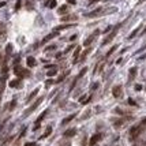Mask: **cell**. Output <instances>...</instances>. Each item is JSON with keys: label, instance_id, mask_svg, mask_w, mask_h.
I'll return each mask as SVG.
<instances>
[{"label": "cell", "instance_id": "1", "mask_svg": "<svg viewBox=\"0 0 146 146\" xmlns=\"http://www.w3.org/2000/svg\"><path fill=\"white\" fill-rule=\"evenodd\" d=\"M143 128H145V126H143L142 123H141L139 126H135V127H132L131 130H130V139H135L137 137H139L141 134H142V131H143Z\"/></svg>", "mask_w": 146, "mask_h": 146}, {"label": "cell", "instance_id": "2", "mask_svg": "<svg viewBox=\"0 0 146 146\" xmlns=\"http://www.w3.org/2000/svg\"><path fill=\"white\" fill-rule=\"evenodd\" d=\"M14 74L17 76H19V78H23V76H29L30 73L27 70H25V68L19 67V66H15L14 67Z\"/></svg>", "mask_w": 146, "mask_h": 146}, {"label": "cell", "instance_id": "3", "mask_svg": "<svg viewBox=\"0 0 146 146\" xmlns=\"http://www.w3.org/2000/svg\"><path fill=\"white\" fill-rule=\"evenodd\" d=\"M42 100H44V97H40V98H37V101H36L34 104H33V105L30 107V108L27 109L26 112H25V115H23V116H27V115H30V113H32V112L34 111V109H36V108H37V107L41 104V101H42Z\"/></svg>", "mask_w": 146, "mask_h": 146}, {"label": "cell", "instance_id": "4", "mask_svg": "<svg viewBox=\"0 0 146 146\" xmlns=\"http://www.w3.org/2000/svg\"><path fill=\"white\" fill-rule=\"evenodd\" d=\"M47 113H48V111H44L40 115V116L37 117V120H36V124H34V127H33V130H34V131H36V130H38V128H40L41 122H42V119H44V117L47 116Z\"/></svg>", "mask_w": 146, "mask_h": 146}, {"label": "cell", "instance_id": "5", "mask_svg": "<svg viewBox=\"0 0 146 146\" xmlns=\"http://www.w3.org/2000/svg\"><path fill=\"white\" fill-rule=\"evenodd\" d=\"M6 79H7V73H3L1 78H0V97L4 91V88H6Z\"/></svg>", "mask_w": 146, "mask_h": 146}, {"label": "cell", "instance_id": "6", "mask_svg": "<svg viewBox=\"0 0 146 146\" xmlns=\"http://www.w3.org/2000/svg\"><path fill=\"white\" fill-rule=\"evenodd\" d=\"M123 94V89H122V86H115L113 89H112V96L115 97V98H119L120 96Z\"/></svg>", "mask_w": 146, "mask_h": 146}, {"label": "cell", "instance_id": "7", "mask_svg": "<svg viewBox=\"0 0 146 146\" xmlns=\"http://www.w3.org/2000/svg\"><path fill=\"white\" fill-rule=\"evenodd\" d=\"M101 138H102L101 134H94L93 137L90 138V141H89V146H94L98 141H101Z\"/></svg>", "mask_w": 146, "mask_h": 146}, {"label": "cell", "instance_id": "8", "mask_svg": "<svg viewBox=\"0 0 146 146\" xmlns=\"http://www.w3.org/2000/svg\"><path fill=\"white\" fill-rule=\"evenodd\" d=\"M98 33H100L98 30H96V32H94L93 34H91L90 37L88 38V40H85V42H83V44H85V47H89V45H90L91 42H93V41H94V38H96L97 36H98Z\"/></svg>", "mask_w": 146, "mask_h": 146}, {"label": "cell", "instance_id": "9", "mask_svg": "<svg viewBox=\"0 0 146 146\" xmlns=\"http://www.w3.org/2000/svg\"><path fill=\"white\" fill-rule=\"evenodd\" d=\"M116 33H117V27H116V29H115V30H113V32H112V33H111V34H109V36H108V37H107V38H105V40H104V42H102V44H108L109 41H112V38H113V37H115V36H116Z\"/></svg>", "mask_w": 146, "mask_h": 146}, {"label": "cell", "instance_id": "10", "mask_svg": "<svg viewBox=\"0 0 146 146\" xmlns=\"http://www.w3.org/2000/svg\"><path fill=\"white\" fill-rule=\"evenodd\" d=\"M56 34H57V32H56V30H55V32H53V33H51L49 36H47V37H45L44 40H42V44H45V42H48V41H49V40H52L53 37H56Z\"/></svg>", "mask_w": 146, "mask_h": 146}, {"label": "cell", "instance_id": "11", "mask_svg": "<svg viewBox=\"0 0 146 146\" xmlns=\"http://www.w3.org/2000/svg\"><path fill=\"white\" fill-rule=\"evenodd\" d=\"M81 47H76L75 48V52H74V63H78V56H79V53H81Z\"/></svg>", "mask_w": 146, "mask_h": 146}, {"label": "cell", "instance_id": "12", "mask_svg": "<svg viewBox=\"0 0 146 146\" xmlns=\"http://www.w3.org/2000/svg\"><path fill=\"white\" fill-rule=\"evenodd\" d=\"M37 94H38V89H36V90H33L32 93L29 94V97H27V101H26V102H32V100L34 98V97L37 96Z\"/></svg>", "mask_w": 146, "mask_h": 146}, {"label": "cell", "instance_id": "13", "mask_svg": "<svg viewBox=\"0 0 146 146\" xmlns=\"http://www.w3.org/2000/svg\"><path fill=\"white\" fill-rule=\"evenodd\" d=\"M76 134V130L75 128H71V130H67V131L64 132V137L67 138V137H74V135Z\"/></svg>", "mask_w": 146, "mask_h": 146}, {"label": "cell", "instance_id": "14", "mask_svg": "<svg viewBox=\"0 0 146 146\" xmlns=\"http://www.w3.org/2000/svg\"><path fill=\"white\" fill-rule=\"evenodd\" d=\"M36 63H37V61H36L34 57H32V56H29V57H27V66H29V67H34Z\"/></svg>", "mask_w": 146, "mask_h": 146}, {"label": "cell", "instance_id": "15", "mask_svg": "<svg viewBox=\"0 0 146 146\" xmlns=\"http://www.w3.org/2000/svg\"><path fill=\"white\" fill-rule=\"evenodd\" d=\"M90 48H88V49H86L85 51V52H83V53H82V56H81V59H79V61H81V63H82V61H85L86 60V56H88L89 55V53H90Z\"/></svg>", "mask_w": 146, "mask_h": 146}, {"label": "cell", "instance_id": "16", "mask_svg": "<svg viewBox=\"0 0 146 146\" xmlns=\"http://www.w3.org/2000/svg\"><path fill=\"white\" fill-rule=\"evenodd\" d=\"M101 11H102V10H101V8H97V10H94V11H91V12H90V14H88V17H89V18H93V17H97V15H98V14H101Z\"/></svg>", "mask_w": 146, "mask_h": 146}, {"label": "cell", "instance_id": "17", "mask_svg": "<svg viewBox=\"0 0 146 146\" xmlns=\"http://www.w3.org/2000/svg\"><path fill=\"white\" fill-rule=\"evenodd\" d=\"M8 85H10V88H18V86L20 85V81H19V79H14V81L10 82Z\"/></svg>", "mask_w": 146, "mask_h": 146}, {"label": "cell", "instance_id": "18", "mask_svg": "<svg viewBox=\"0 0 146 146\" xmlns=\"http://www.w3.org/2000/svg\"><path fill=\"white\" fill-rule=\"evenodd\" d=\"M75 116H76L75 113L70 115V116H68V117H66V119H63V122H61V124H67V123H70V122H71V120H73V119H74V117H75Z\"/></svg>", "mask_w": 146, "mask_h": 146}, {"label": "cell", "instance_id": "19", "mask_svg": "<svg viewBox=\"0 0 146 146\" xmlns=\"http://www.w3.org/2000/svg\"><path fill=\"white\" fill-rule=\"evenodd\" d=\"M63 22H67V20H76V17L75 15H67V17H63L61 18Z\"/></svg>", "mask_w": 146, "mask_h": 146}, {"label": "cell", "instance_id": "20", "mask_svg": "<svg viewBox=\"0 0 146 146\" xmlns=\"http://www.w3.org/2000/svg\"><path fill=\"white\" fill-rule=\"evenodd\" d=\"M51 132H52V127H47V131H45L44 134L41 135V139H44V138L49 137V135H51Z\"/></svg>", "mask_w": 146, "mask_h": 146}, {"label": "cell", "instance_id": "21", "mask_svg": "<svg viewBox=\"0 0 146 146\" xmlns=\"http://www.w3.org/2000/svg\"><path fill=\"white\" fill-rule=\"evenodd\" d=\"M56 74H57V67H53L52 70H48L47 75L48 76H53V75H56Z\"/></svg>", "mask_w": 146, "mask_h": 146}, {"label": "cell", "instance_id": "22", "mask_svg": "<svg viewBox=\"0 0 146 146\" xmlns=\"http://www.w3.org/2000/svg\"><path fill=\"white\" fill-rule=\"evenodd\" d=\"M137 75V68H131V70H130V81H132V79H134V76Z\"/></svg>", "mask_w": 146, "mask_h": 146}, {"label": "cell", "instance_id": "23", "mask_svg": "<svg viewBox=\"0 0 146 146\" xmlns=\"http://www.w3.org/2000/svg\"><path fill=\"white\" fill-rule=\"evenodd\" d=\"M86 71H88V68H86V67H85V68H82V71H81V73H79V74H78V75H76V78H75V79H76V81H78V79H79V78H82V76L85 75V74H86Z\"/></svg>", "mask_w": 146, "mask_h": 146}, {"label": "cell", "instance_id": "24", "mask_svg": "<svg viewBox=\"0 0 146 146\" xmlns=\"http://www.w3.org/2000/svg\"><path fill=\"white\" fill-rule=\"evenodd\" d=\"M67 10H68V7H67V6H61L60 8H59V14H64V12L67 11Z\"/></svg>", "mask_w": 146, "mask_h": 146}, {"label": "cell", "instance_id": "25", "mask_svg": "<svg viewBox=\"0 0 146 146\" xmlns=\"http://www.w3.org/2000/svg\"><path fill=\"white\" fill-rule=\"evenodd\" d=\"M48 7H49V8H55V7H56V0H49Z\"/></svg>", "mask_w": 146, "mask_h": 146}, {"label": "cell", "instance_id": "26", "mask_svg": "<svg viewBox=\"0 0 146 146\" xmlns=\"http://www.w3.org/2000/svg\"><path fill=\"white\" fill-rule=\"evenodd\" d=\"M11 52H12V45L8 44V45H7V48H6V53H7V55H11Z\"/></svg>", "mask_w": 146, "mask_h": 146}, {"label": "cell", "instance_id": "27", "mask_svg": "<svg viewBox=\"0 0 146 146\" xmlns=\"http://www.w3.org/2000/svg\"><path fill=\"white\" fill-rule=\"evenodd\" d=\"M70 26H73V25H63V26H57V27H56V32H57V30H61V29H66V27H70Z\"/></svg>", "mask_w": 146, "mask_h": 146}, {"label": "cell", "instance_id": "28", "mask_svg": "<svg viewBox=\"0 0 146 146\" xmlns=\"http://www.w3.org/2000/svg\"><path fill=\"white\" fill-rule=\"evenodd\" d=\"M116 48H117V47H116V45H115V47H112V49H111V51H109V52H108V53H107V57H108V56H111V55H112V53H113V52H115V51H116Z\"/></svg>", "mask_w": 146, "mask_h": 146}, {"label": "cell", "instance_id": "29", "mask_svg": "<svg viewBox=\"0 0 146 146\" xmlns=\"http://www.w3.org/2000/svg\"><path fill=\"white\" fill-rule=\"evenodd\" d=\"M67 74H68V73H64V74H63V75H60V76H59V79H57V81H56V82H61V81H63V79L66 78V75H67Z\"/></svg>", "mask_w": 146, "mask_h": 146}, {"label": "cell", "instance_id": "30", "mask_svg": "<svg viewBox=\"0 0 146 146\" xmlns=\"http://www.w3.org/2000/svg\"><path fill=\"white\" fill-rule=\"evenodd\" d=\"M25 146H37V143L36 142H27V143H25Z\"/></svg>", "mask_w": 146, "mask_h": 146}, {"label": "cell", "instance_id": "31", "mask_svg": "<svg viewBox=\"0 0 146 146\" xmlns=\"http://www.w3.org/2000/svg\"><path fill=\"white\" fill-rule=\"evenodd\" d=\"M128 104H130V105H137V104H135V101L132 98H128Z\"/></svg>", "mask_w": 146, "mask_h": 146}, {"label": "cell", "instance_id": "32", "mask_svg": "<svg viewBox=\"0 0 146 146\" xmlns=\"http://www.w3.org/2000/svg\"><path fill=\"white\" fill-rule=\"evenodd\" d=\"M137 33H138V29H137V30H134V32H132L131 34H130V37H128V38H132V37H134L135 34H137Z\"/></svg>", "mask_w": 146, "mask_h": 146}, {"label": "cell", "instance_id": "33", "mask_svg": "<svg viewBox=\"0 0 146 146\" xmlns=\"http://www.w3.org/2000/svg\"><path fill=\"white\" fill-rule=\"evenodd\" d=\"M14 108H15V101H12L11 105H10V109H14Z\"/></svg>", "mask_w": 146, "mask_h": 146}, {"label": "cell", "instance_id": "34", "mask_svg": "<svg viewBox=\"0 0 146 146\" xmlns=\"http://www.w3.org/2000/svg\"><path fill=\"white\" fill-rule=\"evenodd\" d=\"M51 49H55V45H51V47L47 48V51H51Z\"/></svg>", "mask_w": 146, "mask_h": 146}, {"label": "cell", "instance_id": "35", "mask_svg": "<svg viewBox=\"0 0 146 146\" xmlns=\"http://www.w3.org/2000/svg\"><path fill=\"white\" fill-rule=\"evenodd\" d=\"M135 89H137V90H141V89H142V86H141V85H135Z\"/></svg>", "mask_w": 146, "mask_h": 146}, {"label": "cell", "instance_id": "36", "mask_svg": "<svg viewBox=\"0 0 146 146\" xmlns=\"http://www.w3.org/2000/svg\"><path fill=\"white\" fill-rule=\"evenodd\" d=\"M67 1H68L70 4H75V0H67Z\"/></svg>", "mask_w": 146, "mask_h": 146}, {"label": "cell", "instance_id": "37", "mask_svg": "<svg viewBox=\"0 0 146 146\" xmlns=\"http://www.w3.org/2000/svg\"><path fill=\"white\" fill-rule=\"evenodd\" d=\"M19 7H20V1H18V3H17V7H15V8L18 10V8H19Z\"/></svg>", "mask_w": 146, "mask_h": 146}, {"label": "cell", "instance_id": "38", "mask_svg": "<svg viewBox=\"0 0 146 146\" xmlns=\"http://www.w3.org/2000/svg\"><path fill=\"white\" fill-rule=\"evenodd\" d=\"M3 6H6V3H4V1H1V3H0V7H3Z\"/></svg>", "mask_w": 146, "mask_h": 146}, {"label": "cell", "instance_id": "39", "mask_svg": "<svg viewBox=\"0 0 146 146\" xmlns=\"http://www.w3.org/2000/svg\"><path fill=\"white\" fill-rule=\"evenodd\" d=\"M94 1H98V0H90V3H94Z\"/></svg>", "mask_w": 146, "mask_h": 146}, {"label": "cell", "instance_id": "40", "mask_svg": "<svg viewBox=\"0 0 146 146\" xmlns=\"http://www.w3.org/2000/svg\"><path fill=\"white\" fill-rule=\"evenodd\" d=\"M143 33H146V27H145V29H143Z\"/></svg>", "mask_w": 146, "mask_h": 146}, {"label": "cell", "instance_id": "41", "mask_svg": "<svg viewBox=\"0 0 146 146\" xmlns=\"http://www.w3.org/2000/svg\"><path fill=\"white\" fill-rule=\"evenodd\" d=\"M1 128H3V126H0V131H1Z\"/></svg>", "mask_w": 146, "mask_h": 146}]
</instances>
